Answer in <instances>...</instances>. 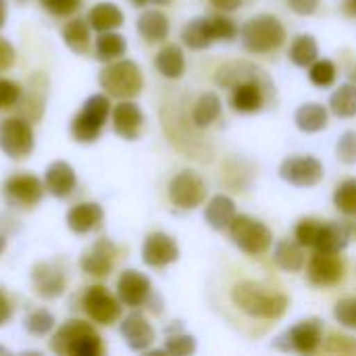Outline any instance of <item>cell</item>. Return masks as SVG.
<instances>
[{
    "instance_id": "cell-5",
    "label": "cell",
    "mask_w": 356,
    "mask_h": 356,
    "mask_svg": "<svg viewBox=\"0 0 356 356\" xmlns=\"http://www.w3.org/2000/svg\"><path fill=\"white\" fill-rule=\"evenodd\" d=\"M113 113L111 96L108 94H94L90 96L81 111L71 121V136L79 144H92L100 138L108 117Z\"/></svg>"
},
{
    "instance_id": "cell-17",
    "label": "cell",
    "mask_w": 356,
    "mask_h": 356,
    "mask_svg": "<svg viewBox=\"0 0 356 356\" xmlns=\"http://www.w3.org/2000/svg\"><path fill=\"white\" fill-rule=\"evenodd\" d=\"M117 296L123 302V307L129 309L146 307L148 298L152 296V284L144 273L136 269H127L117 280Z\"/></svg>"
},
{
    "instance_id": "cell-32",
    "label": "cell",
    "mask_w": 356,
    "mask_h": 356,
    "mask_svg": "<svg viewBox=\"0 0 356 356\" xmlns=\"http://www.w3.org/2000/svg\"><path fill=\"white\" fill-rule=\"evenodd\" d=\"M221 117V98L215 92L202 94L192 106V121L196 127L207 129Z\"/></svg>"
},
{
    "instance_id": "cell-39",
    "label": "cell",
    "mask_w": 356,
    "mask_h": 356,
    "mask_svg": "<svg viewBox=\"0 0 356 356\" xmlns=\"http://www.w3.org/2000/svg\"><path fill=\"white\" fill-rule=\"evenodd\" d=\"M336 65L327 58H317L311 67H309V79L317 86V88H330L336 81Z\"/></svg>"
},
{
    "instance_id": "cell-35",
    "label": "cell",
    "mask_w": 356,
    "mask_h": 356,
    "mask_svg": "<svg viewBox=\"0 0 356 356\" xmlns=\"http://www.w3.org/2000/svg\"><path fill=\"white\" fill-rule=\"evenodd\" d=\"M330 108L340 119L356 117V83H342L330 98Z\"/></svg>"
},
{
    "instance_id": "cell-3",
    "label": "cell",
    "mask_w": 356,
    "mask_h": 356,
    "mask_svg": "<svg viewBox=\"0 0 356 356\" xmlns=\"http://www.w3.org/2000/svg\"><path fill=\"white\" fill-rule=\"evenodd\" d=\"M50 350L58 356H102L104 344L92 323L69 319L52 334Z\"/></svg>"
},
{
    "instance_id": "cell-47",
    "label": "cell",
    "mask_w": 356,
    "mask_h": 356,
    "mask_svg": "<svg viewBox=\"0 0 356 356\" xmlns=\"http://www.w3.org/2000/svg\"><path fill=\"white\" fill-rule=\"evenodd\" d=\"M327 353H342V355H355L356 353V340L348 336H332L325 344Z\"/></svg>"
},
{
    "instance_id": "cell-18",
    "label": "cell",
    "mask_w": 356,
    "mask_h": 356,
    "mask_svg": "<svg viewBox=\"0 0 356 356\" xmlns=\"http://www.w3.org/2000/svg\"><path fill=\"white\" fill-rule=\"evenodd\" d=\"M111 119H113L115 134L121 136L123 140L134 142L140 138L142 127H144V113L134 100H119L113 106Z\"/></svg>"
},
{
    "instance_id": "cell-37",
    "label": "cell",
    "mask_w": 356,
    "mask_h": 356,
    "mask_svg": "<svg viewBox=\"0 0 356 356\" xmlns=\"http://www.w3.org/2000/svg\"><path fill=\"white\" fill-rule=\"evenodd\" d=\"M334 204L336 209L346 215V217H356V179H344L336 192H334Z\"/></svg>"
},
{
    "instance_id": "cell-49",
    "label": "cell",
    "mask_w": 356,
    "mask_h": 356,
    "mask_svg": "<svg viewBox=\"0 0 356 356\" xmlns=\"http://www.w3.org/2000/svg\"><path fill=\"white\" fill-rule=\"evenodd\" d=\"M288 4H290V8L296 13V15H313L317 8H319V4H321V0H288Z\"/></svg>"
},
{
    "instance_id": "cell-2",
    "label": "cell",
    "mask_w": 356,
    "mask_h": 356,
    "mask_svg": "<svg viewBox=\"0 0 356 356\" xmlns=\"http://www.w3.org/2000/svg\"><path fill=\"white\" fill-rule=\"evenodd\" d=\"M232 302L252 319H280L286 315L290 300L286 294L269 292L261 284L254 282H240L232 288Z\"/></svg>"
},
{
    "instance_id": "cell-51",
    "label": "cell",
    "mask_w": 356,
    "mask_h": 356,
    "mask_svg": "<svg viewBox=\"0 0 356 356\" xmlns=\"http://www.w3.org/2000/svg\"><path fill=\"white\" fill-rule=\"evenodd\" d=\"M215 8H219V10H223V13H232V10H236L238 6H242V2L244 0H209Z\"/></svg>"
},
{
    "instance_id": "cell-41",
    "label": "cell",
    "mask_w": 356,
    "mask_h": 356,
    "mask_svg": "<svg viewBox=\"0 0 356 356\" xmlns=\"http://www.w3.org/2000/svg\"><path fill=\"white\" fill-rule=\"evenodd\" d=\"M23 96V88L6 77H0V111H8L13 106H17L21 102Z\"/></svg>"
},
{
    "instance_id": "cell-59",
    "label": "cell",
    "mask_w": 356,
    "mask_h": 356,
    "mask_svg": "<svg viewBox=\"0 0 356 356\" xmlns=\"http://www.w3.org/2000/svg\"><path fill=\"white\" fill-rule=\"evenodd\" d=\"M355 77H356V71H355Z\"/></svg>"
},
{
    "instance_id": "cell-16",
    "label": "cell",
    "mask_w": 356,
    "mask_h": 356,
    "mask_svg": "<svg viewBox=\"0 0 356 356\" xmlns=\"http://www.w3.org/2000/svg\"><path fill=\"white\" fill-rule=\"evenodd\" d=\"M33 294L42 300H54L67 290V277L54 263H35L31 269Z\"/></svg>"
},
{
    "instance_id": "cell-19",
    "label": "cell",
    "mask_w": 356,
    "mask_h": 356,
    "mask_svg": "<svg viewBox=\"0 0 356 356\" xmlns=\"http://www.w3.org/2000/svg\"><path fill=\"white\" fill-rule=\"evenodd\" d=\"M117 261V248L108 238H100L83 257H81V269L90 277H106Z\"/></svg>"
},
{
    "instance_id": "cell-58",
    "label": "cell",
    "mask_w": 356,
    "mask_h": 356,
    "mask_svg": "<svg viewBox=\"0 0 356 356\" xmlns=\"http://www.w3.org/2000/svg\"><path fill=\"white\" fill-rule=\"evenodd\" d=\"M0 355H6V350H4V348H0Z\"/></svg>"
},
{
    "instance_id": "cell-7",
    "label": "cell",
    "mask_w": 356,
    "mask_h": 356,
    "mask_svg": "<svg viewBox=\"0 0 356 356\" xmlns=\"http://www.w3.org/2000/svg\"><path fill=\"white\" fill-rule=\"evenodd\" d=\"M227 232H229L234 244L250 257L265 254L273 246L271 229L250 215H236V219L232 221Z\"/></svg>"
},
{
    "instance_id": "cell-57",
    "label": "cell",
    "mask_w": 356,
    "mask_h": 356,
    "mask_svg": "<svg viewBox=\"0 0 356 356\" xmlns=\"http://www.w3.org/2000/svg\"><path fill=\"white\" fill-rule=\"evenodd\" d=\"M350 229H353V238L356 240V221L355 223H350Z\"/></svg>"
},
{
    "instance_id": "cell-25",
    "label": "cell",
    "mask_w": 356,
    "mask_h": 356,
    "mask_svg": "<svg viewBox=\"0 0 356 356\" xmlns=\"http://www.w3.org/2000/svg\"><path fill=\"white\" fill-rule=\"evenodd\" d=\"M273 261L288 273H298L307 265L305 246L298 240H280L273 248Z\"/></svg>"
},
{
    "instance_id": "cell-9",
    "label": "cell",
    "mask_w": 356,
    "mask_h": 356,
    "mask_svg": "<svg viewBox=\"0 0 356 356\" xmlns=\"http://www.w3.org/2000/svg\"><path fill=\"white\" fill-rule=\"evenodd\" d=\"M44 194H46L44 181L31 173L10 175L2 186L4 202L10 209H19V211H29V209L38 207L42 202Z\"/></svg>"
},
{
    "instance_id": "cell-50",
    "label": "cell",
    "mask_w": 356,
    "mask_h": 356,
    "mask_svg": "<svg viewBox=\"0 0 356 356\" xmlns=\"http://www.w3.org/2000/svg\"><path fill=\"white\" fill-rule=\"evenodd\" d=\"M10 319H13V305L4 294V290L0 288V327H4Z\"/></svg>"
},
{
    "instance_id": "cell-20",
    "label": "cell",
    "mask_w": 356,
    "mask_h": 356,
    "mask_svg": "<svg viewBox=\"0 0 356 356\" xmlns=\"http://www.w3.org/2000/svg\"><path fill=\"white\" fill-rule=\"evenodd\" d=\"M121 336H123L127 348L134 353H146L156 340L154 327L148 323V319L142 313H131L123 319Z\"/></svg>"
},
{
    "instance_id": "cell-45",
    "label": "cell",
    "mask_w": 356,
    "mask_h": 356,
    "mask_svg": "<svg viewBox=\"0 0 356 356\" xmlns=\"http://www.w3.org/2000/svg\"><path fill=\"white\" fill-rule=\"evenodd\" d=\"M83 0H40L42 8L54 17H71L79 10Z\"/></svg>"
},
{
    "instance_id": "cell-13",
    "label": "cell",
    "mask_w": 356,
    "mask_h": 356,
    "mask_svg": "<svg viewBox=\"0 0 356 356\" xmlns=\"http://www.w3.org/2000/svg\"><path fill=\"white\" fill-rule=\"evenodd\" d=\"M280 177L296 188H313L323 179V165L319 159L307 156H290L280 167Z\"/></svg>"
},
{
    "instance_id": "cell-44",
    "label": "cell",
    "mask_w": 356,
    "mask_h": 356,
    "mask_svg": "<svg viewBox=\"0 0 356 356\" xmlns=\"http://www.w3.org/2000/svg\"><path fill=\"white\" fill-rule=\"evenodd\" d=\"M319 227H321V221H317V219H302L296 225V240L305 248H313L315 242H317V236H319Z\"/></svg>"
},
{
    "instance_id": "cell-1",
    "label": "cell",
    "mask_w": 356,
    "mask_h": 356,
    "mask_svg": "<svg viewBox=\"0 0 356 356\" xmlns=\"http://www.w3.org/2000/svg\"><path fill=\"white\" fill-rule=\"evenodd\" d=\"M217 86L232 90L229 102L236 113L252 115L263 111L269 96L273 94V83L267 73L246 60H232L217 69Z\"/></svg>"
},
{
    "instance_id": "cell-38",
    "label": "cell",
    "mask_w": 356,
    "mask_h": 356,
    "mask_svg": "<svg viewBox=\"0 0 356 356\" xmlns=\"http://www.w3.org/2000/svg\"><path fill=\"white\" fill-rule=\"evenodd\" d=\"M23 327L29 336H35V338H44L48 336L52 330H54V317L52 313H48L46 309H38V311H31L25 321H23Z\"/></svg>"
},
{
    "instance_id": "cell-34",
    "label": "cell",
    "mask_w": 356,
    "mask_h": 356,
    "mask_svg": "<svg viewBox=\"0 0 356 356\" xmlns=\"http://www.w3.org/2000/svg\"><path fill=\"white\" fill-rule=\"evenodd\" d=\"M290 60L296 65V67H311L317 58H319V46H317V40L309 33H302V35H296L292 46H290V52H288Z\"/></svg>"
},
{
    "instance_id": "cell-48",
    "label": "cell",
    "mask_w": 356,
    "mask_h": 356,
    "mask_svg": "<svg viewBox=\"0 0 356 356\" xmlns=\"http://www.w3.org/2000/svg\"><path fill=\"white\" fill-rule=\"evenodd\" d=\"M17 60V52L13 48V44L4 38H0V73L8 71Z\"/></svg>"
},
{
    "instance_id": "cell-23",
    "label": "cell",
    "mask_w": 356,
    "mask_h": 356,
    "mask_svg": "<svg viewBox=\"0 0 356 356\" xmlns=\"http://www.w3.org/2000/svg\"><path fill=\"white\" fill-rule=\"evenodd\" d=\"M104 219V211L98 202H81L69 209L67 213V225L73 234L83 236L100 227Z\"/></svg>"
},
{
    "instance_id": "cell-53",
    "label": "cell",
    "mask_w": 356,
    "mask_h": 356,
    "mask_svg": "<svg viewBox=\"0 0 356 356\" xmlns=\"http://www.w3.org/2000/svg\"><path fill=\"white\" fill-rule=\"evenodd\" d=\"M6 23V0H0V29Z\"/></svg>"
},
{
    "instance_id": "cell-56",
    "label": "cell",
    "mask_w": 356,
    "mask_h": 356,
    "mask_svg": "<svg viewBox=\"0 0 356 356\" xmlns=\"http://www.w3.org/2000/svg\"><path fill=\"white\" fill-rule=\"evenodd\" d=\"M152 2H156V4H169V2H173V0H152Z\"/></svg>"
},
{
    "instance_id": "cell-26",
    "label": "cell",
    "mask_w": 356,
    "mask_h": 356,
    "mask_svg": "<svg viewBox=\"0 0 356 356\" xmlns=\"http://www.w3.org/2000/svg\"><path fill=\"white\" fill-rule=\"evenodd\" d=\"M236 202L225 196V194H219V196H213L204 209V219L207 223L217 229V232H225L229 229L232 221L236 219Z\"/></svg>"
},
{
    "instance_id": "cell-24",
    "label": "cell",
    "mask_w": 356,
    "mask_h": 356,
    "mask_svg": "<svg viewBox=\"0 0 356 356\" xmlns=\"http://www.w3.org/2000/svg\"><path fill=\"white\" fill-rule=\"evenodd\" d=\"M88 23L94 31H117L125 23L123 10L115 2H98L90 8L88 13Z\"/></svg>"
},
{
    "instance_id": "cell-8",
    "label": "cell",
    "mask_w": 356,
    "mask_h": 356,
    "mask_svg": "<svg viewBox=\"0 0 356 356\" xmlns=\"http://www.w3.org/2000/svg\"><path fill=\"white\" fill-rule=\"evenodd\" d=\"M35 148L33 129L27 119L23 117H6L0 121V150L13 159L23 161Z\"/></svg>"
},
{
    "instance_id": "cell-46",
    "label": "cell",
    "mask_w": 356,
    "mask_h": 356,
    "mask_svg": "<svg viewBox=\"0 0 356 356\" xmlns=\"http://www.w3.org/2000/svg\"><path fill=\"white\" fill-rule=\"evenodd\" d=\"M336 154L344 165H356V131H346L340 136Z\"/></svg>"
},
{
    "instance_id": "cell-21",
    "label": "cell",
    "mask_w": 356,
    "mask_h": 356,
    "mask_svg": "<svg viewBox=\"0 0 356 356\" xmlns=\"http://www.w3.org/2000/svg\"><path fill=\"white\" fill-rule=\"evenodd\" d=\"M44 186H46V192L52 194L54 198H69L77 188L75 169L67 161L50 163L44 173Z\"/></svg>"
},
{
    "instance_id": "cell-27",
    "label": "cell",
    "mask_w": 356,
    "mask_h": 356,
    "mask_svg": "<svg viewBox=\"0 0 356 356\" xmlns=\"http://www.w3.org/2000/svg\"><path fill=\"white\" fill-rule=\"evenodd\" d=\"M181 42L190 50H207L209 46L215 44L213 27H211V17H194L186 23L181 29Z\"/></svg>"
},
{
    "instance_id": "cell-4",
    "label": "cell",
    "mask_w": 356,
    "mask_h": 356,
    "mask_svg": "<svg viewBox=\"0 0 356 356\" xmlns=\"http://www.w3.org/2000/svg\"><path fill=\"white\" fill-rule=\"evenodd\" d=\"M98 83L111 98L131 100L144 90V75L138 63L129 58H117L113 63H106V67L98 73Z\"/></svg>"
},
{
    "instance_id": "cell-42",
    "label": "cell",
    "mask_w": 356,
    "mask_h": 356,
    "mask_svg": "<svg viewBox=\"0 0 356 356\" xmlns=\"http://www.w3.org/2000/svg\"><path fill=\"white\" fill-rule=\"evenodd\" d=\"M334 317L342 327L356 330V296L350 298H342L336 307H334Z\"/></svg>"
},
{
    "instance_id": "cell-30",
    "label": "cell",
    "mask_w": 356,
    "mask_h": 356,
    "mask_svg": "<svg viewBox=\"0 0 356 356\" xmlns=\"http://www.w3.org/2000/svg\"><path fill=\"white\" fill-rule=\"evenodd\" d=\"M63 40L75 54H86L92 42V27L88 19L75 17L63 27Z\"/></svg>"
},
{
    "instance_id": "cell-33",
    "label": "cell",
    "mask_w": 356,
    "mask_h": 356,
    "mask_svg": "<svg viewBox=\"0 0 356 356\" xmlns=\"http://www.w3.org/2000/svg\"><path fill=\"white\" fill-rule=\"evenodd\" d=\"M127 52V40L117 31H102L96 40V58L100 63H113Z\"/></svg>"
},
{
    "instance_id": "cell-29",
    "label": "cell",
    "mask_w": 356,
    "mask_h": 356,
    "mask_svg": "<svg viewBox=\"0 0 356 356\" xmlns=\"http://www.w3.org/2000/svg\"><path fill=\"white\" fill-rule=\"evenodd\" d=\"M156 71L167 79H179L186 71V56L177 44H167L159 50L154 58Z\"/></svg>"
},
{
    "instance_id": "cell-40",
    "label": "cell",
    "mask_w": 356,
    "mask_h": 356,
    "mask_svg": "<svg viewBox=\"0 0 356 356\" xmlns=\"http://www.w3.org/2000/svg\"><path fill=\"white\" fill-rule=\"evenodd\" d=\"M163 353L173 356H188L196 353V340L188 334H173L165 340Z\"/></svg>"
},
{
    "instance_id": "cell-22",
    "label": "cell",
    "mask_w": 356,
    "mask_h": 356,
    "mask_svg": "<svg viewBox=\"0 0 356 356\" xmlns=\"http://www.w3.org/2000/svg\"><path fill=\"white\" fill-rule=\"evenodd\" d=\"M353 229L350 223H340V221H330L321 223L319 236L315 242V252H327V254H342L346 246L350 244Z\"/></svg>"
},
{
    "instance_id": "cell-31",
    "label": "cell",
    "mask_w": 356,
    "mask_h": 356,
    "mask_svg": "<svg viewBox=\"0 0 356 356\" xmlns=\"http://www.w3.org/2000/svg\"><path fill=\"white\" fill-rule=\"evenodd\" d=\"M294 121L300 131L317 134L327 127V108L319 102H307L296 111Z\"/></svg>"
},
{
    "instance_id": "cell-54",
    "label": "cell",
    "mask_w": 356,
    "mask_h": 356,
    "mask_svg": "<svg viewBox=\"0 0 356 356\" xmlns=\"http://www.w3.org/2000/svg\"><path fill=\"white\" fill-rule=\"evenodd\" d=\"M4 250H6V236L0 232V254H2Z\"/></svg>"
},
{
    "instance_id": "cell-36",
    "label": "cell",
    "mask_w": 356,
    "mask_h": 356,
    "mask_svg": "<svg viewBox=\"0 0 356 356\" xmlns=\"http://www.w3.org/2000/svg\"><path fill=\"white\" fill-rule=\"evenodd\" d=\"M27 100L25 102V113L31 117V119H40L42 117V111H44V102H46V90H48V83H46V77L42 73H35L31 79H29V88H27Z\"/></svg>"
},
{
    "instance_id": "cell-6",
    "label": "cell",
    "mask_w": 356,
    "mask_h": 356,
    "mask_svg": "<svg viewBox=\"0 0 356 356\" xmlns=\"http://www.w3.org/2000/svg\"><path fill=\"white\" fill-rule=\"evenodd\" d=\"M286 40L282 21L273 15H257L242 27V44L252 54H269Z\"/></svg>"
},
{
    "instance_id": "cell-14",
    "label": "cell",
    "mask_w": 356,
    "mask_h": 356,
    "mask_svg": "<svg viewBox=\"0 0 356 356\" xmlns=\"http://www.w3.org/2000/svg\"><path fill=\"white\" fill-rule=\"evenodd\" d=\"M346 263L340 254H327V252H315L309 261L307 275L309 282L317 288H332L344 280Z\"/></svg>"
},
{
    "instance_id": "cell-55",
    "label": "cell",
    "mask_w": 356,
    "mask_h": 356,
    "mask_svg": "<svg viewBox=\"0 0 356 356\" xmlns=\"http://www.w3.org/2000/svg\"><path fill=\"white\" fill-rule=\"evenodd\" d=\"M129 2H131L134 6H146V4H148L150 0H129Z\"/></svg>"
},
{
    "instance_id": "cell-28",
    "label": "cell",
    "mask_w": 356,
    "mask_h": 356,
    "mask_svg": "<svg viewBox=\"0 0 356 356\" xmlns=\"http://www.w3.org/2000/svg\"><path fill=\"white\" fill-rule=\"evenodd\" d=\"M169 29H171L169 19L161 10H144L138 19V33L150 44L167 40Z\"/></svg>"
},
{
    "instance_id": "cell-12",
    "label": "cell",
    "mask_w": 356,
    "mask_h": 356,
    "mask_svg": "<svg viewBox=\"0 0 356 356\" xmlns=\"http://www.w3.org/2000/svg\"><path fill=\"white\" fill-rule=\"evenodd\" d=\"M169 200L184 211H194L207 200V184L194 171H181L169 181Z\"/></svg>"
},
{
    "instance_id": "cell-11",
    "label": "cell",
    "mask_w": 356,
    "mask_h": 356,
    "mask_svg": "<svg viewBox=\"0 0 356 356\" xmlns=\"http://www.w3.org/2000/svg\"><path fill=\"white\" fill-rule=\"evenodd\" d=\"M321 344H323V323L319 319H305L296 323L275 342L277 348L300 353V355H313L319 350Z\"/></svg>"
},
{
    "instance_id": "cell-15",
    "label": "cell",
    "mask_w": 356,
    "mask_h": 356,
    "mask_svg": "<svg viewBox=\"0 0 356 356\" xmlns=\"http://www.w3.org/2000/svg\"><path fill=\"white\" fill-rule=\"evenodd\" d=\"M177 259H179V246L169 234L154 232V234L146 236V240L142 244L144 265H148L152 269H163V267L175 263Z\"/></svg>"
},
{
    "instance_id": "cell-43",
    "label": "cell",
    "mask_w": 356,
    "mask_h": 356,
    "mask_svg": "<svg viewBox=\"0 0 356 356\" xmlns=\"http://www.w3.org/2000/svg\"><path fill=\"white\" fill-rule=\"evenodd\" d=\"M211 27H213L215 42H219V40L232 42V40H236V35H238L236 23H234L229 17H225V15H213V17H211Z\"/></svg>"
},
{
    "instance_id": "cell-10",
    "label": "cell",
    "mask_w": 356,
    "mask_h": 356,
    "mask_svg": "<svg viewBox=\"0 0 356 356\" xmlns=\"http://www.w3.org/2000/svg\"><path fill=\"white\" fill-rule=\"evenodd\" d=\"M83 313L98 325H113L121 319L123 302L113 296L104 286H90L81 298Z\"/></svg>"
},
{
    "instance_id": "cell-52",
    "label": "cell",
    "mask_w": 356,
    "mask_h": 356,
    "mask_svg": "<svg viewBox=\"0 0 356 356\" xmlns=\"http://www.w3.org/2000/svg\"><path fill=\"white\" fill-rule=\"evenodd\" d=\"M344 13L348 15V17H356V0H344Z\"/></svg>"
}]
</instances>
